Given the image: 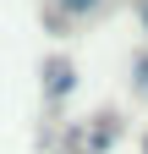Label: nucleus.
<instances>
[{
	"label": "nucleus",
	"mask_w": 148,
	"mask_h": 154,
	"mask_svg": "<svg viewBox=\"0 0 148 154\" xmlns=\"http://www.w3.org/2000/svg\"><path fill=\"white\" fill-rule=\"evenodd\" d=\"M61 6H66V11H93L99 0H61Z\"/></svg>",
	"instance_id": "nucleus-1"
},
{
	"label": "nucleus",
	"mask_w": 148,
	"mask_h": 154,
	"mask_svg": "<svg viewBox=\"0 0 148 154\" xmlns=\"http://www.w3.org/2000/svg\"><path fill=\"white\" fill-rule=\"evenodd\" d=\"M143 17H148V6H143Z\"/></svg>",
	"instance_id": "nucleus-2"
}]
</instances>
